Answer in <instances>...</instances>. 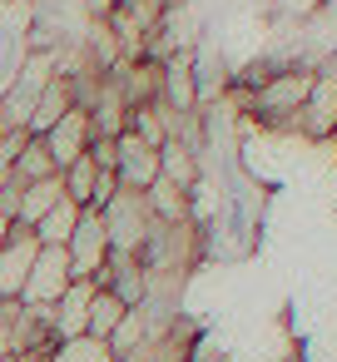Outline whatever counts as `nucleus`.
Here are the masks:
<instances>
[{
	"mask_svg": "<svg viewBox=\"0 0 337 362\" xmlns=\"http://www.w3.org/2000/svg\"><path fill=\"white\" fill-rule=\"evenodd\" d=\"M60 179H65V199L80 204V209H90V199H95V179H100V164H95L90 154H80L70 169H60Z\"/></svg>",
	"mask_w": 337,
	"mask_h": 362,
	"instance_id": "4468645a",
	"label": "nucleus"
},
{
	"mask_svg": "<svg viewBox=\"0 0 337 362\" xmlns=\"http://www.w3.org/2000/svg\"><path fill=\"white\" fill-rule=\"evenodd\" d=\"M40 253V238L30 223H11L6 238H0V303H11L25 293V278H30V263Z\"/></svg>",
	"mask_w": 337,
	"mask_h": 362,
	"instance_id": "7ed1b4c3",
	"label": "nucleus"
},
{
	"mask_svg": "<svg viewBox=\"0 0 337 362\" xmlns=\"http://www.w3.org/2000/svg\"><path fill=\"white\" fill-rule=\"evenodd\" d=\"M124 313H129V303H124V298H114L110 288H95V298H90V327H85V337H95V342H110V337H114V327L124 322Z\"/></svg>",
	"mask_w": 337,
	"mask_h": 362,
	"instance_id": "9b49d317",
	"label": "nucleus"
},
{
	"mask_svg": "<svg viewBox=\"0 0 337 362\" xmlns=\"http://www.w3.org/2000/svg\"><path fill=\"white\" fill-rule=\"evenodd\" d=\"M50 174H60L55 169V159H50V149H45V139H35L30 134V144L16 154V164H11V184H35V179H50Z\"/></svg>",
	"mask_w": 337,
	"mask_h": 362,
	"instance_id": "f8f14e48",
	"label": "nucleus"
},
{
	"mask_svg": "<svg viewBox=\"0 0 337 362\" xmlns=\"http://www.w3.org/2000/svg\"><path fill=\"white\" fill-rule=\"evenodd\" d=\"M273 6H278V11H288V16H302V21H307V16L317 11V0H273Z\"/></svg>",
	"mask_w": 337,
	"mask_h": 362,
	"instance_id": "f3484780",
	"label": "nucleus"
},
{
	"mask_svg": "<svg viewBox=\"0 0 337 362\" xmlns=\"http://www.w3.org/2000/svg\"><path fill=\"white\" fill-rule=\"evenodd\" d=\"M80 214H85L80 204L60 199V204H55V209L35 223V238H40L45 248H65V243H70V233H75V223H80Z\"/></svg>",
	"mask_w": 337,
	"mask_h": 362,
	"instance_id": "ddd939ff",
	"label": "nucleus"
},
{
	"mask_svg": "<svg viewBox=\"0 0 337 362\" xmlns=\"http://www.w3.org/2000/svg\"><path fill=\"white\" fill-rule=\"evenodd\" d=\"M114 174H119V184L124 189H149L154 179H159V149L149 144V139H139V134H119L114 139Z\"/></svg>",
	"mask_w": 337,
	"mask_h": 362,
	"instance_id": "39448f33",
	"label": "nucleus"
},
{
	"mask_svg": "<svg viewBox=\"0 0 337 362\" xmlns=\"http://www.w3.org/2000/svg\"><path fill=\"white\" fill-rule=\"evenodd\" d=\"M95 288H100L95 278H75V283H70V293L50 308V337H55V342H75V337H85Z\"/></svg>",
	"mask_w": 337,
	"mask_h": 362,
	"instance_id": "423d86ee",
	"label": "nucleus"
},
{
	"mask_svg": "<svg viewBox=\"0 0 337 362\" xmlns=\"http://www.w3.org/2000/svg\"><path fill=\"white\" fill-rule=\"evenodd\" d=\"M95 283L110 288L114 298H124L129 308L144 303V293H149V273H144V258H139V253H110V263L100 268Z\"/></svg>",
	"mask_w": 337,
	"mask_h": 362,
	"instance_id": "6e6552de",
	"label": "nucleus"
},
{
	"mask_svg": "<svg viewBox=\"0 0 337 362\" xmlns=\"http://www.w3.org/2000/svg\"><path fill=\"white\" fill-rule=\"evenodd\" d=\"M105 228H110V253H144L149 233H154V209L144 189H119L105 209H100Z\"/></svg>",
	"mask_w": 337,
	"mask_h": 362,
	"instance_id": "f257e3e1",
	"label": "nucleus"
},
{
	"mask_svg": "<svg viewBox=\"0 0 337 362\" xmlns=\"http://www.w3.org/2000/svg\"><path fill=\"white\" fill-rule=\"evenodd\" d=\"M50 362H114V357H110V342L75 337V342H60V347L50 352Z\"/></svg>",
	"mask_w": 337,
	"mask_h": 362,
	"instance_id": "2eb2a0df",
	"label": "nucleus"
},
{
	"mask_svg": "<svg viewBox=\"0 0 337 362\" xmlns=\"http://www.w3.org/2000/svg\"><path fill=\"white\" fill-rule=\"evenodd\" d=\"M60 199H65V179H60V174L35 179V184H25V189H20V199H16V218H11V223H30V228H35V223H40Z\"/></svg>",
	"mask_w": 337,
	"mask_h": 362,
	"instance_id": "9d476101",
	"label": "nucleus"
},
{
	"mask_svg": "<svg viewBox=\"0 0 337 362\" xmlns=\"http://www.w3.org/2000/svg\"><path fill=\"white\" fill-rule=\"evenodd\" d=\"M70 110H75L70 75H50V85H45V90H40V100H35V115H30V134H35V139H40V134H50Z\"/></svg>",
	"mask_w": 337,
	"mask_h": 362,
	"instance_id": "1a4fd4ad",
	"label": "nucleus"
},
{
	"mask_svg": "<svg viewBox=\"0 0 337 362\" xmlns=\"http://www.w3.org/2000/svg\"><path fill=\"white\" fill-rule=\"evenodd\" d=\"M124 184H119V174L114 169H100V179H95V199H90V209H105L114 194H119Z\"/></svg>",
	"mask_w": 337,
	"mask_h": 362,
	"instance_id": "dca6fc26",
	"label": "nucleus"
},
{
	"mask_svg": "<svg viewBox=\"0 0 337 362\" xmlns=\"http://www.w3.org/2000/svg\"><path fill=\"white\" fill-rule=\"evenodd\" d=\"M45 139V149H50V159H55V169H70L80 154H90V144H95V129H90V110H70L50 134H40Z\"/></svg>",
	"mask_w": 337,
	"mask_h": 362,
	"instance_id": "0eeeda50",
	"label": "nucleus"
},
{
	"mask_svg": "<svg viewBox=\"0 0 337 362\" xmlns=\"http://www.w3.org/2000/svg\"><path fill=\"white\" fill-rule=\"evenodd\" d=\"M11 129H16V124H11V119H6V105H0V139H6V134H11Z\"/></svg>",
	"mask_w": 337,
	"mask_h": 362,
	"instance_id": "a211bd4d",
	"label": "nucleus"
},
{
	"mask_svg": "<svg viewBox=\"0 0 337 362\" xmlns=\"http://www.w3.org/2000/svg\"><path fill=\"white\" fill-rule=\"evenodd\" d=\"M65 253H70V273H75V278H100V268L110 263V228H105L100 209H85V214H80V223H75Z\"/></svg>",
	"mask_w": 337,
	"mask_h": 362,
	"instance_id": "20e7f679",
	"label": "nucleus"
},
{
	"mask_svg": "<svg viewBox=\"0 0 337 362\" xmlns=\"http://www.w3.org/2000/svg\"><path fill=\"white\" fill-rule=\"evenodd\" d=\"M70 283H75V273H70V253H65V248H45V243H40V253H35V263H30V278H25L20 303H30V308H55V303L70 293Z\"/></svg>",
	"mask_w": 337,
	"mask_h": 362,
	"instance_id": "f03ea898",
	"label": "nucleus"
},
{
	"mask_svg": "<svg viewBox=\"0 0 337 362\" xmlns=\"http://www.w3.org/2000/svg\"><path fill=\"white\" fill-rule=\"evenodd\" d=\"M0 6H11V0H0Z\"/></svg>",
	"mask_w": 337,
	"mask_h": 362,
	"instance_id": "6ab92c4d",
	"label": "nucleus"
}]
</instances>
